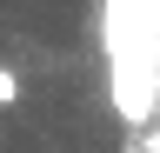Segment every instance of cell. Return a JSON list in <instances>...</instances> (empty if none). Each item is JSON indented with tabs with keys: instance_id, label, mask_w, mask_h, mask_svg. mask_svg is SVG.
Wrapping results in <instances>:
<instances>
[{
	"instance_id": "cell-1",
	"label": "cell",
	"mask_w": 160,
	"mask_h": 153,
	"mask_svg": "<svg viewBox=\"0 0 160 153\" xmlns=\"http://www.w3.org/2000/svg\"><path fill=\"white\" fill-rule=\"evenodd\" d=\"M13 100H20V73L0 60V107H13Z\"/></svg>"
}]
</instances>
